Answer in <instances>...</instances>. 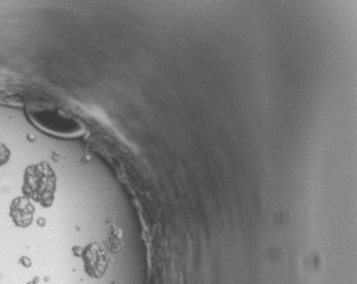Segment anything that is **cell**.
<instances>
[{"instance_id":"cell-4","label":"cell","mask_w":357,"mask_h":284,"mask_svg":"<svg viewBox=\"0 0 357 284\" xmlns=\"http://www.w3.org/2000/svg\"><path fill=\"white\" fill-rule=\"evenodd\" d=\"M34 205L26 196L16 198L10 205V218L18 227L25 228L32 223L34 216Z\"/></svg>"},{"instance_id":"cell-5","label":"cell","mask_w":357,"mask_h":284,"mask_svg":"<svg viewBox=\"0 0 357 284\" xmlns=\"http://www.w3.org/2000/svg\"><path fill=\"white\" fill-rule=\"evenodd\" d=\"M9 156H10V151L6 145L0 143V166L5 165L8 161Z\"/></svg>"},{"instance_id":"cell-3","label":"cell","mask_w":357,"mask_h":284,"mask_svg":"<svg viewBox=\"0 0 357 284\" xmlns=\"http://www.w3.org/2000/svg\"><path fill=\"white\" fill-rule=\"evenodd\" d=\"M82 260L84 262L85 272L91 278H101L107 271V264H109L105 249L96 243L89 244L84 248Z\"/></svg>"},{"instance_id":"cell-2","label":"cell","mask_w":357,"mask_h":284,"mask_svg":"<svg viewBox=\"0 0 357 284\" xmlns=\"http://www.w3.org/2000/svg\"><path fill=\"white\" fill-rule=\"evenodd\" d=\"M33 125L45 134L59 138H77L84 132L83 125L70 116L54 109L34 106L27 109Z\"/></svg>"},{"instance_id":"cell-1","label":"cell","mask_w":357,"mask_h":284,"mask_svg":"<svg viewBox=\"0 0 357 284\" xmlns=\"http://www.w3.org/2000/svg\"><path fill=\"white\" fill-rule=\"evenodd\" d=\"M57 189V176L48 163L27 167L24 174L23 193L27 198L45 207L52 205Z\"/></svg>"}]
</instances>
